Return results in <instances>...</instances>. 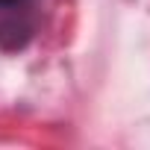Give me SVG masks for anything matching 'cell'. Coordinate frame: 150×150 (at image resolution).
<instances>
[{
	"instance_id": "1",
	"label": "cell",
	"mask_w": 150,
	"mask_h": 150,
	"mask_svg": "<svg viewBox=\"0 0 150 150\" xmlns=\"http://www.w3.org/2000/svg\"><path fill=\"white\" fill-rule=\"evenodd\" d=\"M12 3H21V0H0V6H12Z\"/></svg>"
}]
</instances>
